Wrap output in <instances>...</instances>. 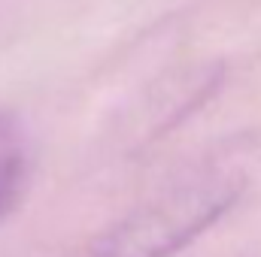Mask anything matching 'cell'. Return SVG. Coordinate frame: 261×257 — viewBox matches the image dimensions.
I'll return each instance as SVG.
<instances>
[{
    "instance_id": "obj_1",
    "label": "cell",
    "mask_w": 261,
    "mask_h": 257,
    "mask_svg": "<svg viewBox=\"0 0 261 257\" xmlns=\"http://www.w3.org/2000/svg\"><path fill=\"white\" fill-rule=\"evenodd\" d=\"M243 191L237 176H197L137 206L100 233L85 257H173L203 236Z\"/></svg>"
},
{
    "instance_id": "obj_2",
    "label": "cell",
    "mask_w": 261,
    "mask_h": 257,
    "mask_svg": "<svg viewBox=\"0 0 261 257\" xmlns=\"http://www.w3.org/2000/svg\"><path fill=\"white\" fill-rule=\"evenodd\" d=\"M28 173V145L21 127L0 112V218L18 200Z\"/></svg>"
}]
</instances>
